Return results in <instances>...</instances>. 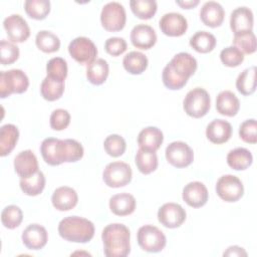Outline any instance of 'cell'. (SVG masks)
Masks as SVG:
<instances>
[{"instance_id":"obj_1","label":"cell","mask_w":257,"mask_h":257,"mask_svg":"<svg viewBox=\"0 0 257 257\" xmlns=\"http://www.w3.org/2000/svg\"><path fill=\"white\" fill-rule=\"evenodd\" d=\"M40 153L45 163L50 166H58L64 162L79 161L84 152L81 144L75 140L47 138L41 143Z\"/></svg>"},{"instance_id":"obj_2","label":"cell","mask_w":257,"mask_h":257,"mask_svg":"<svg viewBox=\"0 0 257 257\" xmlns=\"http://www.w3.org/2000/svg\"><path fill=\"white\" fill-rule=\"evenodd\" d=\"M197 60L187 52L176 54L163 69V82L169 89H181L197 70Z\"/></svg>"},{"instance_id":"obj_3","label":"cell","mask_w":257,"mask_h":257,"mask_svg":"<svg viewBox=\"0 0 257 257\" xmlns=\"http://www.w3.org/2000/svg\"><path fill=\"white\" fill-rule=\"evenodd\" d=\"M131 233L128 228L119 223L109 224L102 230L103 252L107 257H125L131 252Z\"/></svg>"},{"instance_id":"obj_4","label":"cell","mask_w":257,"mask_h":257,"mask_svg":"<svg viewBox=\"0 0 257 257\" xmlns=\"http://www.w3.org/2000/svg\"><path fill=\"white\" fill-rule=\"evenodd\" d=\"M58 233L67 241L86 243L93 238L94 225L88 219L78 216H69L59 222Z\"/></svg>"},{"instance_id":"obj_5","label":"cell","mask_w":257,"mask_h":257,"mask_svg":"<svg viewBox=\"0 0 257 257\" xmlns=\"http://www.w3.org/2000/svg\"><path fill=\"white\" fill-rule=\"evenodd\" d=\"M210 95L208 91L202 87H195L191 89L186 94L183 101L185 112L195 118L206 115L210 109Z\"/></svg>"},{"instance_id":"obj_6","label":"cell","mask_w":257,"mask_h":257,"mask_svg":"<svg viewBox=\"0 0 257 257\" xmlns=\"http://www.w3.org/2000/svg\"><path fill=\"white\" fill-rule=\"evenodd\" d=\"M29 86V79L21 69L0 72V96L5 98L12 93H23Z\"/></svg>"},{"instance_id":"obj_7","label":"cell","mask_w":257,"mask_h":257,"mask_svg":"<svg viewBox=\"0 0 257 257\" xmlns=\"http://www.w3.org/2000/svg\"><path fill=\"white\" fill-rule=\"evenodd\" d=\"M137 239L140 247L147 252L157 253L162 251L167 243L165 234L156 226H142L137 234Z\"/></svg>"},{"instance_id":"obj_8","label":"cell","mask_w":257,"mask_h":257,"mask_svg":"<svg viewBox=\"0 0 257 257\" xmlns=\"http://www.w3.org/2000/svg\"><path fill=\"white\" fill-rule=\"evenodd\" d=\"M132 168L124 162H112L105 166L102 179L106 186L119 188L127 185L132 181Z\"/></svg>"},{"instance_id":"obj_9","label":"cell","mask_w":257,"mask_h":257,"mask_svg":"<svg viewBox=\"0 0 257 257\" xmlns=\"http://www.w3.org/2000/svg\"><path fill=\"white\" fill-rule=\"evenodd\" d=\"M126 15L123 6L118 2L106 3L100 13V22L107 31H119L125 25Z\"/></svg>"},{"instance_id":"obj_10","label":"cell","mask_w":257,"mask_h":257,"mask_svg":"<svg viewBox=\"0 0 257 257\" xmlns=\"http://www.w3.org/2000/svg\"><path fill=\"white\" fill-rule=\"evenodd\" d=\"M68 52L78 63L87 65L94 61L97 55L95 44L84 36L74 38L68 45Z\"/></svg>"},{"instance_id":"obj_11","label":"cell","mask_w":257,"mask_h":257,"mask_svg":"<svg viewBox=\"0 0 257 257\" xmlns=\"http://www.w3.org/2000/svg\"><path fill=\"white\" fill-rule=\"evenodd\" d=\"M216 193L225 202H236L243 196L244 186L238 177L224 175L217 181Z\"/></svg>"},{"instance_id":"obj_12","label":"cell","mask_w":257,"mask_h":257,"mask_svg":"<svg viewBox=\"0 0 257 257\" xmlns=\"http://www.w3.org/2000/svg\"><path fill=\"white\" fill-rule=\"evenodd\" d=\"M167 161L176 168H185L191 165L194 161V152L184 142L177 141L171 143L166 148Z\"/></svg>"},{"instance_id":"obj_13","label":"cell","mask_w":257,"mask_h":257,"mask_svg":"<svg viewBox=\"0 0 257 257\" xmlns=\"http://www.w3.org/2000/svg\"><path fill=\"white\" fill-rule=\"evenodd\" d=\"M185 209L177 203H166L158 211L159 222L167 228L180 227L186 220Z\"/></svg>"},{"instance_id":"obj_14","label":"cell","mask_w":257,"mask_h":257,"mask_svg":"<svg viewBox=\"0 0 257 257\" xmlns=\"http://www.w3.org/2000/svg\"><path fill=\"white\" fill-rule=\"evenodd\" d=\"M3 26L12 42H24L30 36V28L26 20L19 14H12L3 21Z\"/></svg>"},{"instance_id":"obj_15","label":"cell","mask_w":257,"mask_h":257,"mask_svg":"<svg viewBox=\"0 0 257 257\" xmlns=\"http://www.w3.org/2000/svg\"><path fill=\"white\" fill-rule=\"evenodd\" d=\"M162 32L168 36H181L188 28L187 19L178 12H169L162 16L159 22Z\"/></svg>"},{"instance_id":"obj_16","label":"cell","mask_w":257,"mask_h":257,"mask_svg":"<svg viewBox=\"0 0 257 257\" xmlns=\"http://www.w3.org/2000/svg\"><path fill=\"white\" fill-rule=\"evenodd\" d=\"M253 23V12L248 7L241 6L232 11L230 17V27L234 32V35L252 31Z\"/></svg>"},{"instance_id":"obj_17","label":"cell","mask_w":257,"mask_h":257,"mask_svg":"<svg viewBox=\"0 0 257 257\" xmlns=\"http://www.w3.org/2000/svg\"><path fill=\"white\" fill-rule=\"evenodd\" d=\"M48 240L46 229L39 224H30L22 233V242L30 250L42 249Z\"/></svg>"},{"instance_id":"obj_18","label":"cell","mask_w":257,"mask_h":257,"mask_svg":"<svg viewBox=\"0 0 257 257\" xmlns=\"http://www.w3.org/2000/svg\"><path fill=\"white\" fill-rule=\"evenodd\" d=\"M208 196L206 186L198 181L188 183L183 189V200L194 208L204 206L208 201Z\"/></svg>"},{"instance_id":"obj_19","label":"cell","mask_w":257,"mask_h":257,"mask_svg":"<svg viewBox=\"0 0 257 257\" xmlns=\"http://www.w3.org/2000/svg\"><path fill=\"white\" fill-rule=\"evenodd\" d=\"M131 41L135 47L147 50L156 44L157 34L150 25L138 24L132 29Z\"/></svg>"},{"instance_id":"obj_20","label":"cell","mask_w":257,"mask_h":257,"mask_svg":"<svg viewBox=\"0 0 257 257\" xmlns=\"http://www.w3.org/2000/svg\"><path fill=\"white\" fill-rule=\"evenodd\" d=\"M51 201L53 207L58 211H68L76 206L78 196L74 189L62 186L53 192Z\"/></svg>"},{"instance_id":"obj_21","label":"cell","mask_w":257,"mask_h":257,"mask_svg":"<svg viewBox=\"0 0 257 257\" xmlns=\"http://www.w3.org/2000/svg\"><path fill=\"white\" fill-rule=\"evenodd\" d=\"M15 172L20 178L29 177L38 171V161L31 150L20 152L14 159Z\"/></svg>"},{"instance_id":"obj_22","label":"cell","mask_w":257,"mask_h":257,"mask_svg":"<svg viewBox=\"0 0 257 257\" xmlns=\"http://www.w3.org/2000/svg\"><path fill=\"white\" fill-rule=\"evenodd\" d=\"M232 136V125L224 119L212 120L206 128V137L213 144H224Z\"/></svg>"},{"instance_id":"obj_23","label":"cell","mask_w":257,"mask_h":257,"mask_svg":"<svg viewBox=\"0 0 257 257\" xmlns=\"http://www.w3.org/2000/svg\"><path fill=\"white\" fill-rule=\"evenodd\" d=\"M225 11L222 5L216 1L205 2L200 10L202 22L210 27H218L223 23Z\"/></svg>"},{"instance_id":"obj_24","label":"cell","mask_w":257,"mask_h":257,"mask_svg":"<svg viewBox=\"0 0 257 257\" xmlns=\"http://www.w3.org/2000/svg\"><path fill=\"white\" fill-rule=\"evenodd\" d=\"M164 141L162 131L156 126H147L143 128L138 136V144L140 149L156 152Z\"/></svg>"},{"instance_id":"obj_25","label":"cell","mask_w":257,"mask_h":257,"mask_svg":"<svg viewBox=\"0 0 257 257\" xmlns=\"http://www.w3.org/2000/svg\"><path fill=\"white\" fill-rule=\"evenodd\" d=\"M109 209L117 216H127L136 209V199L128 193H120L110 197Z\"/></svg>"},{"instance_id":"obj_26","label":"cell","mask_w":257,"mask_h":257,"mask_svg":"<svg viewBox=\"0 0 257 257\" xmlns=\"http://www.w3.org/2000/svg\"><path fill=\"white\" fill-rule=\"evenodd\" d=\"M216 108L223 115L234 116L240 108V101L232 91L223 90L217 95Z\"/></svg>"},{"instance_id":"obj_27","label":"cell","mask_w":257,"mask_h":257,"mask_svg":"<svg viewBox=\"0 0 257 257\" xmlns=\"http://www.w3.org/2000/svg\"><path fill=\"white\" fill-rule=\"evenodd\" d=\"M19 138V132L16 125L6 123L0 128V156L5 157L15 148Z\"/></svg>"},{"instance_id":"obj_28","label":"cell","mask_w":257,"mask_h":257,"mask_svg":"<svg viewBox=\"0 0 257 257\" xmlns=\"http://www.w3.org/2000/svg\"><path fill=\"white\" fill-rule=\"evenodd\" d=\"M253 156L249 150L245 148H236L231 150L227 155V163L230 168L236 171L246 170L251 166Z\"/></svg>"},{"instance_id":"obj_29","label":"cell","mask_w":257,"mask_h":257,"mask_svg":"<svg viewBox=\"0 0 257 257\" xmlns=\"http://www.w3.org/2000/svg\"><path fill=\"white\" fill-rule=\"evenodd\" d=\"M108 64L106 60L97 58L86 67V77L88 81L94 85L102 84L108 76Z\"/></svg>"},{"instance_id":"obj_30","label":"cell","mask_w":257,"mask_h":257,"mask_svg":"<svg viewBox=\"0 0 257 257\" xmlns=\"http://www.w3.org/2000/svg\"><path fill=\"white\" fill-rule=\"evenodd\" d=\"M20 188L24 194L28 196H37L39 195L45 187V177L41 171H37L35 174L20 178Z\"/></svg>"},{"instance_id":"obj_31","label":"cell","mask_w":257,"mask_h":257,"mask_svg":"<svg viewBox=\"0 0 257 257\" xmlns=\"http://www.w3.org/2000/svg\"><path fill=\"white\" fill-rule=\"evenodd\" d=\"M149 60L147 56L140 51L128 52L122 60L124 69L131 74H141L148 67Z\"/></svg>"},{"instance_id":"obj_32","label":"cell","mask_w":257,"mask_h":257,"mask_svg":"<svg viewBox=\"0 0 257 257\" xmlns=\"http://www.w3.org/2000/svg\"><path fill=\"white\" fill-rule=\"evenodd\" d=\"M190 45L200 53H208L216 46V37L208 31H197L190 38Z\"/></svg>"},{"instance_id":"obj_33","label":"cell","mask_w":257,"mask_h":257,"mask_svg":"<svg viewBox=\"0 0 257 257\" xmlns=\"http://www.w3.org/2000/svg\"><path fill=\"white\" fill-rule=\"evenodd\" d=\"M135 162L139 171L145 175L153 173L158 168V157L156 152L139 149L135 157Z\"/></svg>"},{"instance_id":"obj_34","label":"cell","mask_w":257,"mask_h":257,"mask_svg":"<svg viewBox=\"0 0 257 257\" xmlns=\"http://www.w3.org/2000/svg\"><path fill=\"white\" fill-rule=\"evenodd\" d=\"M236 88L244 95L252 94L256 89V66L244 69L236 79Z\"/></svg>"},{"instance_id":"obj_35","label":"cell","mask_w":257,"mask_h":257,"mask_svg":"<svg viewBox=\"0 0 257 257\" xmlns=\"http://www.w3.org/2000/svg\"><path fill=\"white\" fill-rule=\"evenodd\" d=\"M36 46L45 53H52L59 49L60 40L57 35L51 31L41 30L36 34L35 37Z\"/></svg>"},{"instance_id":"obj_36","label":"cell","mask_w":257,"mask_h":257,"mask_svg":"<svg viewBox=\"0 0 257 257\" xmlns=\"http://www.w3.org/2000/svg\"><path fill=\"white\" fill-rule=\"evenodd\" d=\"M40 91L44 99L54 101L62 96L64 92V82H59L46 76L41 82Z\"/></svg>"},{"instance_id":"obj_37","label":"cell","mask_w":257,"mask_h":257,"mask_svg":"<svg viewBox=\"0 0 257 257\" xmlns=\"http://www.w3.org/2000/svg\"><path fill=\"white\" fill-rule=\"evenodd\" d=\"M130 6L133 13L140 19H150L157 12V2L155 0H131Z\"/></svg>"},{"instance_id":"obj_38","label":"cell","mask_w":257,"mask_h":257,"mask_svg":"<svg viewBox=\"0 0 257 257\" xmlns=\"http://www.w3.org/2000/svg\"><path fill=\"white\" fill-rule=\"evenodd\" d=\"M24 9L29 17L42 20L50 12V2L48 0H26Z\"/></svg>"},{"instance_id":"obj_39","label":"cell","mask_w":257,"mask_h":257,"mask_svg":"<svg viewBox=\"0 0 257 257\" xmlns=\"http://www.w3.org/2000/svg\"><path fill=\"white\" fill-rule=\"evenodd\" d=\"M46 71L48 77L59 82H64L67 76V63L61 57H53L47 62Z\"/></svg>"},{"instance_id":"obj_40","label":"cell","mask_w":257,"mask_h":257,"mask_svg":"<svg viewBox=\"0 0 257 257\" xmlns=\"http://www.w3.org/2000/svg\"><path fill=\"white\" fill-rule=\"evenodd\" d=\"M23 219L22 210L16 205H9L2 210L1 222L5 228L14 229L18 227Z\"/></svg>"},{"instance_id":"obj_41","label":"cell","mask_w":257,"mask_h":257,"mask_svg":"<svg viewBox=\"0 0 257 257\" xmlns=\"http://www.w3.org/2000/svg\"><path fill=\"white\" fill-rule=\"evenodd\" d=\"M103 148L107 155L116 158L124 153L126 144L124 139L119 135H109L103 142Z\"/></svg>"},{"instance_id":"obj_42","label":"cell","mask_w":257,"mask_h":257,"mask_svg":"<svg viewBox=\"0 0 257 257\" xmlns=\"http://www.w3.org/2000/svg\"><path fill=\"white\" fill-rule=\"evenodd\" d=\"M233 44L240 51L246 54H252L256 51V37L255 34L250 31L239 35H234Z\"/></svg>"},{"instance_id":"obj_43","label":"cell","mask_w":257,"mask_h":257,"mask_svg":"<svg viewBox=\"0 0 257 257\" xmlns=\"http://www.w3.org/2000/svg\"><path fill=\"white\" fill-rule=\"evenodd\" d=\"M220 59L222 63L228 67L239 66L244 60V54L236 46H228L221 50Z\"/></svg>"},{"instance_id":"obj_44","label":"cell","mask_w":257,"mask_h":257,"mask_svg":"<svg viewBox=\"0 0 257 257\" xmlns=\"http://www.w3.org/2000/svg\"><path fill=\"white\" fill-rule=\"evenodd\" d=\"M19 57V48L13 42L2 39L0 42V62L3 65L15 62Z\"/></svg>"},{"instance_id":"obj_45","label":"cell","mask_w":257,"mask_h":257,"mask_svg":"<svg viewBox=\"0 0 257 257\" xmlns=\"http://www.w3.org/2000/svg\"><path fill=\"white\" fill-rule=\"evenodd\" d=\"M240 138L248 144H256L257 142V122L254 118L244 120L239 127Z\"/></svg>"},{"instance_id":"obj_46","label":"cell","mask_w":257,"mask_h":257,"mask_svg":"<svg viewBox=\"0 0 257 257\" xmlns=\"http://www.w3.org/2000/svg\"><path fill=\"white\" fill-rule=\"evenodd\" d=\"M70 122V114L66 109H54L50 115V126L54 131L65 130Z\"/></svg>"},{"instance_id":"obj_47","label":"cell","mask_w":257,"mask_h":257,"mask_svg":"<svg viewBox=\"0 0 257 257\" xmlns=\"http://www.w3.org/2000/svg\"><path fill=\"white\" fill-rule=\"evenodd\" d=\"M126 42L121 37H109L105 40L104 43L105 51L112 56H118L122 54L126 50Z\"/></svg>"},{"instance_id":"obj_48","label":"cell","mask_w":257,"mask_h":257,"mask_svg":"<svg viewBox=\"0 0 257 257\" xmlns=\"http://www.w3.org/2000/svg\"><path fill=\"white\" fill-rule=\"evenodd\" d=\"M224 256H247V252L242 248V247H239V246H230L227 248V250L223 253Z\"/></svg>"},{"instance_id":"obj_49","label":"cell","mask_w":257,"mask_h":257,"mask_svg":"<svg viewBox=\"0 0 257 257\" xmlns=\"http://www.w3.org/2000/svg\"><path fill=\"white\" fill-rule=\"evenodd\" d=\"M176 3L184 9H190L199 4V0H189V1H176Z\"/></svg>"}]
</instances>
